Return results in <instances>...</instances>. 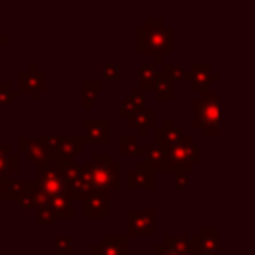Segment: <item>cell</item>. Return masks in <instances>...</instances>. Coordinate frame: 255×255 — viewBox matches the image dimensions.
<instances>
[{"mask_svg":"<svg viewBox=\"0 0 255 255\" xmlns=\"http://www.w3.org/2000/svg\"><path fill=\"white\" fill-rule=\"evenodd\" d=\"M80 171L96 193H112L120 187V163L112 161L106 151H94L88 161L80 163Z\"/></svg>","mask_w":255,"mask_h":255,"instance_id":"cell-1","label":"cell"},{"mask_svg":"<svg viewBox=\"0 0 255 255\" xmlns=\"http://www.w3.org/2000/svg\"><path fill=\"white\" fill-rule=\"evenodd\" d=\"M135 32L137 54H153L163 58L173 54V28H169L163 18H147Z\"/></svg>","mask_w":255,"mask_h":255,"instance_id":"cell-2","label":"cell"},{"mask_svg":"<svg viewBox=\"0 0 255 255\" xmlns=\"http://www.w3.org/2000/svg\"><path fill=\"white\" fill-rule=\"evenodd\" d=\"M191 108H193L191 124L199 128L201 135H217L219 133V92L213 88L201 92V96L191 102Z\"/></svg>","mask_w":255,"mask_h":255,"instance_id":"cell-3","label":"cell"},{"mask_svg":"<svg viewBox=\"0 0 255 255\" xmlns=\"http://www.w3.org/2000/svg\"><path fill=\"white\" fill-rule=\"evenodd\" d=\"M201 153L193 141L191 135H183L173 147L165 149L163 153V161L159 165L157 171L161 173H175V171H191V167L195 163H199Z\"/></svg>","mask_w":255,"mask_h":255,"instance_id":"cell-4","label":"cell"},{"mask_svg":"<svg viewBox=\"0 0 255 255\" xmlns=\"http://www.w3.org/2000/svg\"><path fill=\"white\" fill-rule=\"evenodd\" d=\"M38 167V177L34 179L36 181V191L40 195L46 197H54V195H68V181L66 177L56 169V165L50 161V157L42 163L36 165Z\"/></svg>","mask_w":255,"mask_h":255,"instance_id":"cell-5","label":"cell"},{"mask_svg":"<svg viewBox=\"0 0 255 255\" xmlns=\"http://www.w3.org/2000/svg\"><path fill=\"white\" fill-rule=\"evenodd\" d=\"M46 84H48V74L40 72L34 62H30L28 68L18 74V92H26L30 102H34L38 94L46 90Z\"/></svg>","mask_w":255,"mask_h":255,"instance_id":"cell-6","label":"cell"},{"mask_svg":"<svg viewBox=\"0 0 255 255\" xmlns=\"http://www.w3.org/2000/svg\"><path fill=\"white\" fill-rule=\"evenodd\" d=\"M84 139L86 143H102L108 145L112 139V120L110 118H84Z\"/></svg>","mask_w":255,"mask_h":255,"instance_id":"cell-7","label":"cell"},{"mask_svg":"<svg viewBox=\"0 0 255 255\" xmlns=\"http://www.w3.org/2000/svg\"><path fill=\"white\" fill-rule=\"evenodd\" d=\"M128 233L129 235H153L155 233V209H128Z\"/></svg>","mask_w":255,"mask_h":255,"instance_id":"cell-8","label":"cell"},{"mask_svg":"<svg viewBox=\"0 0 255 255\" xmlns=\"http://www.w3.org/2000/svg\"><path fill=\"white\" fill-rule=\"evenodd\" d=\"M92 255H129L128 235H102L92 245Z\"/></svg>","mask_w":255,"mask_h":255,"instance_id":"cell-9","label":"cell"},{"mask_svg":"<svg viewBox=\"0 0 255 255\" xmlns=\"http://www.w3.org/2000/svg\"><path fill=\"white\" fill-rule=\"evenodd\" d=\"M18 151L24 153L30 163H36V165L42 163V161H46L52 155L46 149V145L42 143V137L40 135H20L18 137Z\"/></svg>","mask_w":255,"mask_h":255,"instance_id":"cell-10","label":"cell"},{"mask_svg":"<svg viewBox=\"0 0 255 255\" xmlns=\"http://www.w3.org/2000/svg\"><path fill=\"white\" fill-rule=\"evenodd\" d=\"M153 135H155V141H153V143H155L157 147L169 149V147H173L185 133H183V129L173 122V118L167 116V118H163V124L155 128Z\"/></svg>","mask_w":255,"mask_h":255,"instance_id":"cell-11","label":"cell"},{"mask_svg":"<svg viewBox=\"0 0 255 255\" xmlns=\"http://www.w3.org/2000/svg\"><path fill=\"white\" fill-rule=\"evenodd\" d=\"M112 203L110 193H96L92 191L82 199V215L84 217H110Z\"/></svg>","mask_w":255,"mask_h":255,"instance_id":"cell-12","label":"cell"},{"mask_svg":"<svg viewBox=\"0 0 255 255\" xmlns=\"http://www.w3.org/2000/svg\"><path fill=\"white\" fill-rule=\"evenodd\" d=\"M217 78H219V74L213 72L207 62H195V64H191V68H189V72H187V80L191 82V88H193L195 92H205V90H209V84L215 82Z\"/></svg>","mask_w":255,"mask_h":255,"instance_id":"cell-13","label":"cell"},{"mask_svg":"<svg viewBox=\"0 0 255 255\" xmlns=\"http://www.w3.org/2000/svg\"><path fill=\"white\" fill-rule=\"evenodd\" d=\"M128 187L131 191H135V189H147V191H151L155 187V171L149 169L145 163L137 161L135 167L128 173Z\"/></svg>","mask_w":255,"mask_h":255,"instance_id":"cell-14","label":"cell"},{"mask_svg":"<svg viewBox=\"0 0 255 255\" xmlns=\"http://www.w3.org/2000/svg\"><path fill=\"white\" fill-rule=\"evenodd\" d=\"M84 147H86V139L82 135H58L56 137L54 155L76 157V155L84 153Z\"/></svg>","mask_w":255,"mask_h":255,"instance_id":"cell-15","label":"cell"},{"mask_svg":"<svg viewBox=\"0 0 255 255\" xmlns=\"http://www.w3.org/2000/svg\"><path fill=\"white\" fill-rule=\"evenodd\" d=\"M128 124L131 128H135V135H145V131L149 128H153L155 124V110L153 108H143V110H137L133 116L128 118Z\"/></svg>","mask_w":255,"mask_h":255,"instance_id":"cell-16","label":"cell"},{"mask_svg":"<svg viewBox=\"0 0 255 255\" xmlns=\"http://www.w3.org/2000/svg\"><path fill=\"white\" fill-rule=\"evenodd\" d=\"M135 153L143 157V159H139L141 163H145L149 169H153V171L157 173V169H159V165H161V161H163L165 149L157 147L155 143H139V147H137Z\"/></svg>","mask_w":255,"mask_h":255,"instance_id":"cell-17","label":"cell"},{"mask_svg":"<svg viewBox=\"0 0 255 255\" xmlns=\"http://www.w3.org/2000/svg\"><path fill=\"white\" fill-rule=\"evenodd\" d=\"M143 108H147V106H145V94H143V92L133 90L128 98H124V100H122L120 110H118V116H120V118H124V120H128L129 116H133L137 110H143Z\"/></svg>","mask_w":255,"mask_h":255,"instance_id":"cell-18","label":"cell"},{"mask_svg":"<svg viewBox=\"0 0 255 255\" xmlns=\"http://www.w3.org/2000/svg\"><path fill=\"white\" fill-rule=\"evenodd\" d=\"M20 171V155L12 151L8 143L0 145V175H14Z\"/></svg>","mask_w":255,"mask_h":255,"instance_id":"cell-19","label":"cell"},{"mask_svg":"<svg viewBox=\"0 0 255 255\" xmlns=\"http://www.w3.org/2000/svg\"><path fill=\"white\" fill-rule=\"evenodd\" d=\"M161 245L167 247L169 251L179 253V255H191L193 253V239L189 235H165Z\"/></svg>","mask_w":255,"mask_h":255,"instance_id":"cell-20","label":"cell"},{"mask_svg":"<svg viewBox=\"0 0 255 255\" xmlns=\"http://www.w3.org/2000/svg\"><path fill=\"white\" fill-rule=\"evenodd\" d=\"M157 76V66L151 62V64H139L137 70H135V78H137V84H135V90L137 92H149L151 88V82L153 78Z\"/></svg>","mask_w":255,"mask_h":255,"instance_id":"cell-21","label":"cell"},{"mask_svg":"<svg viewBox=\"0 0 255 255\" xmlns=\"http://www.w3.org/2000/svg\"><path fill=\"white\" fill-rule=\"evenodd\" d=\"M149 92H151V94L155 96V100H159V102H169V100H173V84H171L161 72H157V76L153 78Z\"/></svg>","mask_w":255,"mask_h":255,"instance_id":"cell-22","label":"cell"},{"mask_svg":"<svg viewBox=\"0 0 255 255\" xmlns=\"http://www.w3.org/2000/svg\"><path fill=\"white\" fill-rule=\"evenodd\" d=\"M46 205L52 209V213L56 217H74V207H72V201L68 195H54V197H48Z\"/></svg>","mask_w":255,"mask_h":255,"instance_id":"cell-23","label":"cell"},{"mask_svg":"<svg viewBox=\"0 0 255 255\" xmlns=\"http://www.w3.org/2000/svg\"><path fill=\"white\" fill-rule=\"evenodd\" d=\"M102 92V80H84L82 82V108L90 110L94 102L100 98Z\"/></svg>","mask_w":255,"mask_h":255,"instance_id":"cell-24","label":"cell"},{"mask_svg":"<svg viewBox=\"0 0 255 255\" xmlns=\"http://www.w3.org/2000/svg\"><path fill=\"white\" fill-rule=\"evenodd\" d=\"M18 203H20V207H24V209H32V207H38V197H36V181L34 179H28V185H26V189L18 195V199H16Z\"/></svg>","mask_w":255,"mask_h":255,"instance_id":"cell-25","label":"cell"},{"mask_svg":"<svg viewBox=\"0 0 255 255\" xmlns=\"http://www.w3.org/2000/svg\"><path fill=\"white\" fill-rule=\"evenodd\" d=\"M161 74L173 84V82H183L187 80V70H183L179 64H173V62H163V70Z\"/></svg>","mask_w":255,"mask_h":255,"instance_id":"cell-26","label":"cell"},{"mask_svg":"<svg viewBox=\"0 0 255 255\" xmlns=\"http://www.w3.org/2000/svg\"><path fill=\"white\" fill-rule=\"evenodd\" d=\"M137 147H139V139H137V135L122 133V135L118 137V151H120L122 155H126V153H135Z\"/></svg>","mask_w":255,"mask_h":255,"instance_id":"cell-27","label":"cell"},{"mask_svg":"<svg viewBox=\"0 0 255 255\" xmlns=\"http://www.w3.org/2000/svg\"><path fill=\"white\" fill-rule=\"evenodd\" d=\"M18 98H20V92H18V90H14V88H12V84H10L8 80L0 82V108L10 106V104H12V102H16Z\"/></svg>","mask_w":255,"mask_h":255,"instance_id":"cell-28","label":"cell"},{"mask_svg":"<svg viewBox=\"0 0 255 255\" xmlns=\"http://www.w3.org/2000/svg\"><path fill=\"white\" fill-rule=\"evenodd\" d=\"M100 74H102V80H112V82H118L120 80V64L118 62H104L100 66Z\"/></svg>","mask_w":255,"mask_h":255,"instance_id":"cell-29","label":"cell"},{"mask_svg":"<svg viewBox=\"0 0 255 255\" xmlns=\"http://www.w3.org/2000/svg\"><path fill=\"white\" fill-rule=\"evenodd\" d=\"M54 249L58 255H72L74 253V241L70 235H58L56 241H54Z\"/></svg>","mask_w":255,"mask_h":255,"instance_id":"cell-30","label":"cell"},{"mask_svg":"<svg viewBox=\"0 0 255 255\" xmlns=\"http://www.w3.org/2000/svg\"><path fill=\"white\" fill-rule=\"evenodd\" d=\"M58 221V217L52 213V209L48 205H38L36 207V223L40 225H54Z\"/></svg>","mask_w":255,"mask_h":255,"instance_id":"cell-31","label":"cell"},{"mask_svg":"<svg viewBox=\"0 0 255 255\" xmlns=\"http://www.w3.org/2000/svg\"><path fill=\"white\" fill-rule=\"evenodd\" d=\"M171 179H173V187L177 189H187L191 185V173L187 171H175L171 173Z\"/></svg>","mask_w":255,"mask_h":255,"instance_id":"cell-32","label":"cell"},{"mask_svg":"<svg viewBox=\"0 0 255 255\" xmlns=\"http://www.w3.org/2000/svg\"><path fill=\"white\" fill-rule=\"evenodd\" d=\"M10 175H0V207H2V201L6 197V191H8V183H10Z\"/></svg>","mask_w":255,"mask_h":255,"instance_id":"cell-33","label":"cell"},{"mask_svg":"<svg viewBox=\"0 0 255 255\" xmlns=\"http://www.w3.org/2000/svg\"><path fill=\"white\" fill-rule=\"evenodd\" d=\"M153 251H155V255H179V253H175V251H169V249L163 247L161 243H155V245H153Z\"/></svg>","mask_w":255,"mask_h":255,"instance_id":"cell-34","label":"cell"},{"mask_svg":"<svg viewBox=\"0 0 255 255\" xmlns=\"http://www.w3.org/2000/svg\"><path fill=\"white\" fill-rule=\"evenodd\" d=\"M10 42H12V38H10V36H6V34L2 32V28H0V60H2V48H4V46H8Z\"/></svg>","mask_w":255,"mask_h":255,"instance_id":"cell-35","label":"cell"},{"mask_svg":"<svg viewBox=\"0 0 255 255\" xmlns=\"http://www.w3.org/2000/svg\"><path fill=\"white\" fill-rule=\"evenodd\" d=\"M0 116H2V108H0Z\"/></svg>","mask_w":255,"mask_h":255,"instance_id":"cell-36","label":"cell"}]
</instances>
